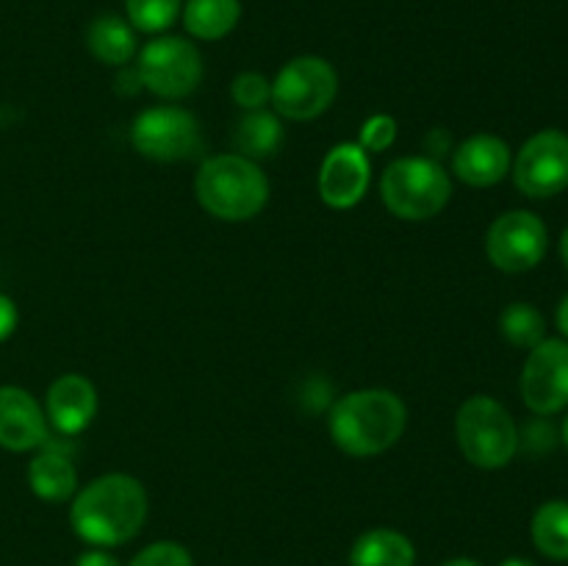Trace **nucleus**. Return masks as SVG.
<instances>
[{
  "mask_svg": "<svg viewBox=\"0 0 568 566\" xmlns=\"http://www.w3.org/2000/svg\"><path fill=\"white\" fill-rule=\"evenodd\" d=\"M283 139H286V133H283L281 117L270 109L244 111L231 133L233 153L253 161H264L275 155L281 150Z\"/></svg>",
  "mask_w": 568,
  "mask_h": 566,
  "instance_id": "nucleus-18",
  "label": "nucleus"
},
{
  "mask_svg": "<svg viewBox=\"0 0 568 566\" xmlns=\"http://www.w3.org/2000/svg\"><path fill=\"white\" fill-rule=\"evenodd\" d=\"M425 150H427V155H430V159L442 161V155L453 153V150H455L453 148V137H449L444 128H433V131L427 133V139H425Z\"/></svg>",
  "mask_w": 568,
  "mask_h": 566,
  "instance_id": "nucleus-28",
  "label": "nucleus"
},
{
  "mask_svg": "<svg viewBox=\"0 0 568 566\" xmlns=\"http://www.w3.org/2000/svg\"><path fill=\"white\" fill-rule=\"evenodd\" d=\"M98 388L89 377L78 375V372H67V375L55 377L50 383L48 394H44V416L48 425L53 427L59 436L75 438L87 431L98 416Z\"/></svg>",
  "mask_w": 568,
  "mask_h": 566,
  "instance_id": "nucleus-13",
  "label": "nucleus"
},
{
  "mask_svg": "<svg viewBox=\"0 0 568 566\" xmlns=\"http://www.w3.org/2000/svg\"><path fill=\"white\" fill-rule=\"evenodd\" d=\"M87 48L100 64L120 70L136 59V31L120 14H100L87 28Z\"/></svg>",
  "mask_w": 568,
  "mask_h": 566,
  "instance_id": "nucleus-17",
  "label": "nucleus"
},
{
  "mask_svg": "<svg viewBox=\"0 0 568 566\" xmlns=\"http://www.w3.org/2000/svg\"><path fill=\"white\" fill-rule=\"evenodd\" d=\"M75 566H122V564L109 553V549L92 547V549H87V553L78 555Z\"/></svg>",
  "mask_w": 568,
  "mask_h": 566,
  "instance_id": "nucleus-30",
  "label": "nucleus"
},
{
  "mask_svg": "<svg viewBox=\"0 0 568 566\" xmlns=\"http://www.w3.org/2000/svg\"><path fill=\"white\" fill-rule=\"evenodd\" d=\"M408 427V405L392 388H355L342 394L327 411L333 444L349 458H375L388 453Z\"/></svg>",
  "mask_w": 568,
  "mask_h": 566,
  "instance_id": "nucleus-2",
  "label": "nucleus"
},
{
  "mask_svg": "<svg viewBox=\"0 0 568 566\" xmlns=\"http://www.w3.org/2000/svg\"><path fill=\"white\" fill-rule=\"evenodd\" d=\"M499 333L508 338L514 347L532 350L547 338V320L541 311L530 303H510L499 314Z\"/></svg>",
  "mask_w": 568,
  "mask_h": 566,
  "instance_id": "nucleus-22",
  "label": "nucleus"
},
{
  "mask_svg": "<svg viewBox=\"0 0 568 566\" xmlns=\"http://www.w3.org/2000/svg\"><path fill=\"white\" fill-rule=\"evenodd\" d=\"M453 198V175L430 155H399L383 170L381 200L397 220L427 222Z\"/></svg>",
  "mask_w": 568,
  "mask_h": 566,
  "instance_id": "nucleus-4",
  "label": "nucleus"
},
{
  "mask_svg": "<svg viewBox=\"0 0 568 566\" xmlns=\"http://www.w3.org/2000/svg\"><path fill=\"white\" fill-rule=\"evenodd\" d=\"M549 233L538 214L525 209L505 211L486 233V255L499 272L519 275L532 270L547 255Z\"/></svg>",
  "mask_w": 568,
  "mask_h": 566,
  "instance_id": "nucleus-9",
  "label": "nucleus"
},
{
  "mask_svg": "<svg viewBox=\"0 0 568 566\" xmlns=\"http://www.w3.org/2000/svg\"><path fill=\"white\" fill-rule=\"evenodd\" d=\"M564 442H566V447H568V416L564 420Z\"/></svg>",
  "mask_w": 568,
  "mask_h": 566,
  "instance_id": "nucleus-35",
  "label": "nucleus"
},
{
  "mask_svg": "<svg viewBox=\"0 0 568 566\" xmlns=\"http://www.w3.org/2000/svg\"><path fill=\"white\" fill-rule=\"evenodd\" d=\"M270 178L258 161L239 153H216L203 159L194 172V198L222 222H247L270 203Z\"/></svg>",
  "mask_w": 568,
  "mask_h": 566,
  "instance_id": "nucleus-3",
  "label": "nucleus"
},
{
  "mask_svg": "<svg viewBox=\"0 0 568 566\" xmlns=\"http://www.w3.org/2000/svg\"><path fill=\"white\" fill-rule=\"evenodd\" d=\"M516 189L525 198L547 200L568 186V137L564 131H538L527 139L510 164Z\"/></svg>",
  "mask_w": 568,
  "mask_h": 566,
  "instance_id": "nucleus-10",
  "label": "nucleus"
},
{
  "mask_svg": "<svg viewBox=\"0 0 568 566\" xmlns=\"http://www.w3.org/2000/svg\"><path fill=\"white\" fill-rule=\"evenodd\" d=\"M455 442L460 455L477 469H503L519 453V427L499 400L471 394L455 414Z\"/></svg>",
  "mask_w": 568,
  "mask_h": 566,
  "instance_id": "nucleus-5",
  "label": "nucleus"
},
{
  "mask_svg": "<svg viewBox=\"0 0 568 566\" xmlns=\"http://www.w3.org/2000/svg\"><path fill=\"white\" fill-rule=\"evenodd\" d=\"M514 155L505 139L494 133H475L453 150V175L471 189H488L505 181Z\"/></svg>",
  "mask_w": 568,
  "mask_h": 566,
  "instance_id": "nucleus-15",
  "label": "nucleus"
},
{
  "mask_svg": "<svg viewBox=\"0 0 568 566\" xmlns=\"http://www.w3.org/2000/svg\"><path fill=\"white\" fill-rule=\"evenodd\" d=\"M150 514L148 488L128 472H105L70 499L72 533L98 549L122 547L142 533Z\"/></svg>",
  "mask_w": 568,
  "mask_h": 566,
  "instance_id": "nucleus-1",
  "label": "nucleus"
},
{
  "mask_svg": "<svg viewBox=\"0 0 568 566\" xmlns=\"http://www.w3.org/2000/svg\"><path fill=\"white\" fill-rule=\"evenodd\" d=\"M183 28L200 42H220L242 20L239 0H186L183 3Z\"/></svg>",
  "mask_w": 568,
  "mask_h": 566,
  "instance_id": "nucleus-20",
  "label": "nucleus"
},
{
  "mask_svg": "<svg viewBox=\"0 0 568 566\" xmlns=\"http://www.w3.org/2000/svg\"><path fill=\"white\" fill-rule=\"evenodd\" d=\"M560 259H564V264L568 266V228L564 231V239H560Z\"/></svg>",
  "mask_w": 568,
  "mask_h": 566,
  "instance_id": "nucleus-34",
  "label": "nucleus"
},
{
  "mask_svg": "<svg viewBox=\"0 0 568 566\" xmlns=\"http://www.w3.org/2000/svg\"><path fill=\"white\" fill-rule=\"evenodd\" d=\"M128 566H194L192 553L178 542H153L139 549Z\"/></svg>",
  "mask_w": 568,
  "mask_h": 566,
  "instance_id": "nucleus-25",
  "label": "nucleus"
},
{
  "mask_svg": "<svg viewBox=\"0 0 568 566\" xmlns=\"http://www.w3.org/2000/svg\"><path fill=\"white\" fill-rule=\"evenodd\" d=\"M128 22L133 31L142 33H161L170 31L183 11V0H125Z\"/></svg>",
  "mask_w": 568,
  "mask_h": 566,
  "instance_id": "nucleus-23",
  "label": "nucleus"
},
{
  "mask_svg": "<svg viewBox=\"0 0 568 566\" xmlns=\"http://www.w3.org/2000/svg\"><path fill=\"white\" fill-rule=\"evenodd\" d=\"M349 566H416V547L403 530L372 527L349 547Z\"/></svg>",
  "mask_w": 568,
  "mask_h": 566,
  "instance_id": "nucleus-19",
  "label": "nucleus"
},
{
  "mask_svg": "<svg viewBox=\"0 0 568 566\" xmlns=\"http://www.w3.org/2000/svg\"><path fill=\"white\" fill-rule=\"evenodd\" d=\"M133 67L142 78V87L170 103L197 92L205 75L197 44L186 37H175V33H161V37L150 39L136 53Z\"/></svg>",
  "mask_w": 568,
  "mask_h": 566,
  "instance_id": "nucleus-7",
  "label": "nucleus"
},
{
  "mask_svg": "<svg viewBox=\"0 0 568 566\" xmlns=\"http://www.w3.org/2000/svg\"><path fill=\"white\" fill-rule=\"evenodd\" d=\"M231 98L242 111L266 109L272 100V81L264 75V72H255V70L239 72L231 83Z\"/></svg>",
  "mask_w": 568,
  "mask_h": 566,
  "instance_id": "nucleus-24",
  "label": "nucleus"
},
{
  "mask_svg": "<svg viewBox=\"0 0 568 566\" xmlns=\"http://www.w3.org/2000/svg\"><path fill=\"white\" fill-rule=\"evenodd\" d=\"M372 183V155L358 142H338L327 150L316 175V189L327 209H355Z\"/></svg>",
  "mask_w": 568,
  "mask_h": 566,
  "instance_id": "nucleus-12",
  "label": "nucleus"
},
{
  "mask_svg": "<svg viewBox=\"0 0 568 566\" xmlns=\"http://www.w3.org/2000/svg\"><path fill=\"white\" fill-rule=\"evenodd\" d=\"M17 322H20V311H17L14 300L0 292V342H6L17 331Z\"/></svg>",
  "mask_w": 568,
  "mask_h": 566,
  "instance_id": "nucleus-27",
  "label": "nucleus"
},
{
  "mask_svg": "<svg viewBox=\"0 0 568 566\" xmlns=\"http://www.w3.org/2000/svg\"><path fill=\"white\" fill-rule=\"evenodd\" d=\"M521 400L538 416L558 414L568 405V342L544 338L530 350L521 370Z\"/></svg>",
  "mask_w": 568,
  "mask_h": 566,
  "instance_id": "nucleus-11",
  "label": "nucleus"
},
{
  "mask_svg": "<svg viewBox=\"0 0 568 566\" xmlns=\"http://www.w3.org/2000/svg\"><path fill=\"white\" fill-rule=\"evenodd\" d=\"M532 544L541 555L552 560H568V503L549 499L532 514L530 522Z\"/></svg>",
  "mask_w": 568,
  "mask_h": 566,
  "instance_id": "nucleus-21",
  "label": "nucleus"
},
{
  "mask_svg": "<svg viewBox=\"0 0 568 566\" xmlns=\"http://www.w3.org/2000/svg\"><path fill=\"white\" fill-rule=\"evenodd\" d=\"M499 566H538V564H532L530 558H505Z\"/></svg>",
  "mask_w": 568,
  "mask_h": 566,
  "instance_id": "nucleus-33",
  "label": "nucleus"
},
{
  "mask_svg": "<svg viewBox=\"0 0 568 566\" xmlns=\"http://www.w3.org/2000/svg\"><path fill=\"white\" fill-rule=\"evenodd\" d=\"M558 327H560V333L568 338V294L564 297V303L558 305Z\"/></svg>",
  "mask_w": 568,
  "mask_h": 566,
  "instance_id": "nucleus-31",
  "label": "nucleus"
},
{
  "mask_svg": "<svg viewBox=\"0 0 568 566\" xmlns=\"http://www.w3.org/2000/svg\"><path fill=\"white\" fill-rule=\"evenodd\" d=\"M442 566H483V564L475 558H449V560H444Z\"/></svg>",
  "mask_w": 568,
  "mask_h": 566,
  "instance_id": "nucleus-32",
  "label": "nucleus"
},
{
  "mask_svg": "<svg viewBox=\"0 0 568 566\" xmlns=\"http://www.w3.org/2000/svg\"><path fill=\"white\" fill-rule=\"evenodd\" d=\"M131 144L150 161H189L203 153L205 137L197 117L183 105H150L131 122Z\"/></svg>",
  "mask_w": 568,
  "mask_h": 566,
  "instance_id": "nucleus-8",
  "label": "nucleus"
},
{
  "mask_svg": "<svg viewBox=\"0 0 568 566\" xmlns=\"http://www.w3.org/2000/svg\"><path fill=\"white\" fill-rule=\"evenodd\" d=\"M28 486L44 503H70L78 494V469L72 455L48 442L28 464Z\"/></svg>",
  "mask_w": 568,
  "mask_h": 566,
  "instance_id": "nucleus-16",
  "label": "nucleus"
},
{
  "mask_svg": "<svg viewBox=\"0 0 568 566\" xmlns=\"http://www.w3.org/2000/svg\"><path fill=\"white\" fill-rule=\"evenodd\" d=\"M338 94V72L322 55H297L272 78V111L283 120L308 122L325 114Z\"/></svg>",
  "mask_w": 568,
  "mask_h": 566,
  "instance_id": "nucleus-6",
  "label": "nucleus"
},
{
  "mask_svg": "<svg viewBox=\"0 0 568 566\" xmlns=\"http://www.w3.org/2000/svg\"><path fill=\"white\" fill-rule=\"evenodd\" d=\"M142 78H139L136 67L133 64H125L120 67V72H116V94H122V98H133L136 92H142Z\"/></svg>",
  "mask_w": 568,
  "mask_h": 566,
  "instance_id": "nucleus-29",
  "label": "nucleus"
},
{
  "mask_svg": "<svg viewBox=\"0 0 568 566\" xmlns=\"http://www.w3.org/2000/svg\"><path fill=\"white\" fill-rule=\"evenodd\" d=\"M397 139V120L392 114H372L361 125L358 144L366 153H386Z\"/></svg>",
  "mask_w": 568,
  "mask_h": 566,
  "instance_id": "nucleus-26",
  "label": "nucleus"
},
{
  "mask_svg": "<svg viewBox=\"0 0 568 566\" xmlns=\"http://www.w3.org/2000/svg\"><path fill=\"white\" fill-rule=\"evenodd\" d=\"M48 438V416L37 397L22 386H0V447L28 453L42 447Z\"/></svg>",
  "mask_w": 568,
  "mask_h": 566,
  "instance_id": "nucleus-14",
  "label": "nucleus"
}]
</instances>
